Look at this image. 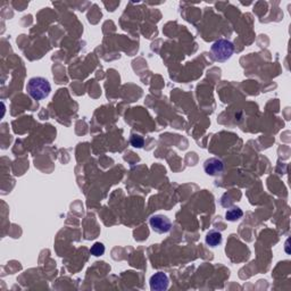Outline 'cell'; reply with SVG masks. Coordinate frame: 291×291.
<instances>
[{
	"label": "cell",
	"mask_w": 291,
	"mask_h": 291,
	"mask_svg": "<svg viewBox=\"0 0 291 291\" xmlns=\"http://www.w3.org/2000/svg\"><path fill=\"white\" fill-rule=\"evenodd\" d=\"M26 91L34 100H42L50 95L51 85L44 77L34 76L28 80L26 84Z\"/></svg>",
	"instance_id": "cell-1"
},
{
	"label": "cell",
	"mask_w": 291,
	"mask_h": 291,
	"mask_svg": "<svg viewBox=\"0 0 291 291\" xmlns=\"http://www.w3.org/2000/svg\"><path fill=\"white\" fill-rule=\"evenodd\" d=\"M233 52H235V46L231 41L220 39L215 41L211 47V54L213 59L220 63L229 60L232 57Z\"/></svg>",
	"instance_id": "cell-2"
},
{
	"label": "cell",
	"mask_w": 291,
	"mask_h": 291,
	"mask_svg": "<svg viewBox=\"0 0 291 291\" xmlns=\"http://www.w3.org/2000/svg\"><path fill=\"white\" fill-rule=\"evenodd\" d=\"M149 224L151 229H153L156 233H159V235H164V233L170 232L172 229L171 220L167 216L162 214L151 216L149 219Z\"/></svg>",
	"instance_id": "cell-3"
},
{
	"label": "cell",
	"mask_w": 291,
	"mask_h": 291,
	"mask_svg": "<svg viewBox=\"0 0 291 291\" xmlns=\"http://www.w3.org/2000/svg\"><path fill=\"white\" fill-rule=\"evenodd\" d=\"M150 289L153 291H164L169 288L170 280L169 277L164 272H157L154 276H151L149 280Z\"/></svg>",
	"instance_id": "cell-4"
},
{
	"label": "cell",
	"mask_w": 291,
	"mask_h": 291,
	"mask_svg": "<svg viewBox=\"0 0 291 291\" xmlns=\"http://www.w3.org/2000/svg\"><path fill=\"white\" fill-rule=\"evenodd\" d=\"M204 171L205 173L211 176L221 175L224 171V163L219 158H208L206 162L204 163Z\"/></svg>",
	"instance_id": "cell-5"
},
{
	"label": "cell",
	"mask_w": 291,
	"mask_h": 291,
	"mask_svg": "<svg viewBox=\"0 0 291 291\" xmlns=\"http://www.w3.org/2000/svg\"><path fill=\"white\" fill-rule=\"evenodd\" d=\"M222 235H221V232L219 231H210L205 237V241H206V244L210 246V247H217V246H220L222 244Z\"/></svg>",
	"instance_id": "cell-6"
},
{
	"label": "cell",
	"mask_w": 291,
	"mask_h": 291,
	"mask_svg": "<svg viewBox=\"0 0 291 291\" xmlns=\"http://www.w3.org/2000/svg\"><path fill=\"white\" fill-rule=\"evenodd\" d=\"M243 215L244 212L240 207H231L225 213V219L230 221V222H237L243 217Z\"/></svg>",
	"instance_id": "cell-7"
},
{
	"label": "cell",
	"mask_w": 291,
	"mask_h": 291,
	"mask_svg": "<svg viewBox=\"0 0 291 291\" xmlns=\"http://www.w3.org/2000/svg\"><path fill=\"white\" fill-rule=\"evenodd\" d=\"M90 253H91V255L96 257L102 256L105 254V246L101 243H96L91 248H90Z\"/></svg>",
	"instance_id": "cell-8"
},
{
	"label": "cell",
	"mask_w": 291,
	"mask_h": 291,
	"mask_svg": "<svg viewBox=\"0 0 291 291\" xmlns=\"http://www.w3.org/2000/svg\"><path fill=\"white\" fill-rule=\"evenodd\" d=\"M130 143L134 148H142L143 145H145V140L139 134H132L130 138Z\"/></svg>",
	"instance_id": "cell-9"
}]
</instances>
